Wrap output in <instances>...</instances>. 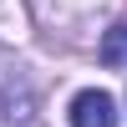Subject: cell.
Listing matches in <instances>:
<instances>
[{
    "label": "cell",
    "mask_w": 127,
    "mask_h": 127,
    "mask_svg": "<svg viewBox=\"0 0 127 127\" xmlns=\"http://www.w3.org/2000/svg\"><path fill=\"white\" fill-rule=\"evenodd\" d=\"M31 117H36V92H31V81H26V71H20V61L0 46V122L26 127Z\"/></svg>",
    "instance_id": "obj_1"
},
{
    "label": "cell",
    "mask_w": 127,
    "mask_h": 127,
    "mask_svg": "<svg viewBox=\"0 0 127 127\" xmlns=\"http://www.w3.org/2000/svg\"><path fill=\"white\" fill-rule=\"evenodd\" d=\"M71 127H117V107H112L107 92L87 87L71 97Z\"/></svg>",
    "instance_id": "obj_2"
},
{
    "label": "cell",
    "mask_w": 127,
    "mask_h": 127,
    "mask_svg": "<svg viewBox=\"0 0 127 127\" xmlns=\"http://www.w3.org/2000/svg\"><path fill=\"white\" fill-rule=\"evenodd\" d=\"M97 56H102V66H127V26H112L107 36H102Z\"/></svg>",
    "instance_id": "obj_3"
}]
</instances>
